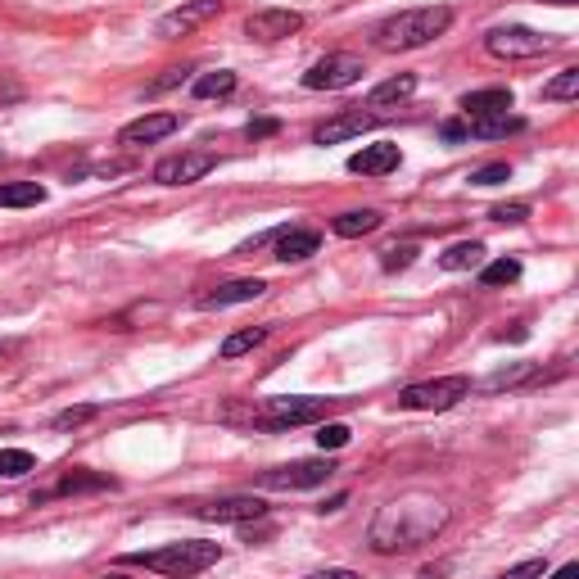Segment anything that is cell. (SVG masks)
Wrapping results in <instances>:
<instances>
[{"label":"cell","instance_id":"cell-9","mask_svg":"<svg viewBox=\"0 0 579 579\" xmlns=\"http://www.w3.org/2000/svg\"><path fill=\"white\" fill-rule=\"evenodd\" d=\"M331 475H335V466L322 462V457H313V462H295V466L263 471V475H258V485H263V489H317V485H326Z\"/></svg>","mask_w":579,"mask_h":579},{"label":"cell","instance_id":"cell-41","mask_svg":"<svg viewBox=\"0 0 579 579\" xmlns=\"http://www.w3.org/2000/svg\"><path fill=\"white\" fill-rule=\"evenodd\" d=\"M552 579H579V566H575V561H570V566H561Z\"/></svg>","mask_w":579,"mask_h":579},{"label":"cell","instance_id":"cell-24","mask_svg":"<svg viewBox=\"0 0 579 579\" xmlns=\"http://www.w3.org/2000/svg\"><path fill=\"white\" fill-rule=\"evenodd\" d=\"M412 91H417V77H412V73H399V77H390V82H380L376 91H371V109L403 105V100H408Z\"/></svg>","mask_w":579,"mask_h":579},{"label":"cell","instance_id":"cell-12","mask_svg":"<svg viewBox=\"0 0 579 579\" xmlns=\"http://www.w3.org/2000/svg\"><path fill=\"white\" fill-rule=\"evenodd\" d=\"M304 28V14L299 10H258L245 19V37L249 41H285Z\"/></svg>","mask_w":579,"mask_h":579},{"label":"cell","instance_id":"cell-43","mask_svg":"<svg viewBox=\"0 0 579 579\" xmlns=\"http://www.w3.org/2000/svg\"><path fill=\"white\" fill-rule=\"evenodd\" d=\"M10 353H19V340H0V358H10Z\"/></svg>","mask_w":579,"mask_h":579},{"label":"cell","instance_id":"cell-16","mask_svg":"<svg viewBox=\"0 0 579 579\" xmlns=\"http://www.w3.org/2000/svg\"><path fill=\"white\" fill-rule=\"evenodd\" d=\"M371 127H376V114H362V109H353V114H340V118H331V123H322V127L313 132V141H317V145L353 141V136L371 132Z\"/></svg>","mask_w":579,"mask_h":579},{"label":"cell","instance_id":"cell-31","mask_svg":"<svg viewBox=\"0 0 579 579\" xmlns=\"http://www.w3.org/2000/svg\"><path fill=\"white\" fill-rule=\"evenodd\" d=\"M412 258H417V245H390L380 254V267L385 272H403V267H412Z\"/></svg>","mask_w":579,"mask_h":579},{"label":"cell","instance_id":"cell-36","mask_svg":"<svg viewBox=\"0 0 579 579\" xmlns=\"http://www.w3.org/2000/svg\"><path fill=\"white\" fill-rule=\"evenodd\" d=\"M543 557H530V561H521V566H512V570H503L498 579H543Z\"/></svg>","mask_w":579,"mask_h":579},{"label":"cell","instance_id":"cell-42","mask_svg":"<svg viewBox=\"0 0 579 579\" xmlns=\"http://www.w3.org/2000/svg\"><path fill=\"white\" fill-rule=\"evenodd\" d=\"M344 503H349V498H344V494H335V498H331V503H322V512H340V507H344Z\"/></svg>","mask_w":579,"mask_h":579},{"label":"cell","instance_id":"cell-13","mask_svg":"<svg viewBox=\"0 0 579 579\" xmlns=\"http://www.w3.org/2000/svg\"><path fill=\"white\" fill-rule=\"evenodd\" d=\"M181 127L177 114H145L136 118V123H127L123 132H118V145H127V150H136V145H154L163 141V136H172Z\"/></svg>","mask_w":579,"mask_h":579},{"label":"cell","instance_id":"cell-2","mask_svg":"<svg viewBox=\"0 0 579 579\" xmlns=\"http://www.w3.org/2000/svg\"><path fill=\"white\" fill-rule=\"evenodd\" d=\"M448 28H453V5H421V10H403L380 23L376 46L380 50H417V46H430L435 37H444Z\"/></svg>","mask_w":579,"mask_h":579},{"label":"cell","instance_id":"cell-7","mask_svg":"<svg viewBox=\"0 0 579 579\" xmlns=\"http://www.w3.org/2000/svg\"><path fill=\"white\" fill-rule=\"evenodd\" d=\"M213 168H218V154L186 150V154H168V159L154 163V181H159V186H195V181H204Z\"/></svg>","mask_w":579,"mask_h":579},{"label":"cell","instance_id":"cell-45","mask_svg":"<svg viewBox=\"0 0 579 579\" xmlns=\"http://www.w3.org/2000/svg\"><path fill=\"white\" fill-rule=\"evenodd\" d=\"M552 5H575V0H552Z\"/></svg>","mask_w":579,"mask_h":579},{"label":"cell","instance_id":"cell-28","mask_svg":"<svg viewBox=\"0 0 579 579\" xmlns=\"http://www.w3.org/2000/svg\"><path fill=\"white\" fill-rule=\"evenodd\" d=\"M516 276H521V263H516V258H498V263L480 267V285H489V290H498V285H512Z\"/></svg>","mask_w":579,"mask_h":579},{"label":"cell","instance_id":"cell-21","mask_svg":"<svg viewBox=\"0 0 579 579\" xmlns=\"http://www.w3.org/2000/svg\"><path fill=\"white\" fill-rule=\"evenodd\" d=\"M380 222H385V218H380L376 209H353V213H340V218L331 222V231H335V236H344V240H358V236H371Z\"/></svg>","mask_w":579,"mask_h":579},{"label":"cell","instance_id":"cell-32","mask_svg":"<svg viewBox=\"0 0 579 579\" xmlns=\"http://www.w3.org/2000/svg\"><path fill=\"white\" fill-rule=\"evenodd\" d=\"M349 435H353V430L344 426V421H326V426L317 430V448H322V453H326V448H344V444H349Z\"/></svg>","mask_w":579,"mask_h":579},{"label":"cell","instance_id":"cell-35","mask_svg":"<svg viewBox=\"0 0 579 579\" xmlns=\"http://www.w3.org/2000/svg\"><path fill=\"white\" fill-rule=\"evenodd\" d=\"M489 218L503 222V227H521V222L530 218V209H525V204H498V209H489Z\"/></svg>","mask_w":579,"mask_h":579},{"label":"cell","instance_id":"cell-19","mask_svg":"<svg viewBox=\"0 0 579 579\" xmlns=\"http://www.w3.org/2000/svg\"><path fill=\"white\" fill-rule=\"evenodd\" d=\"M525 118L516 114H489V118H466V136H475V141H503V136L521 132Z\"/></svg>","mask_w":579,"mask_h":579},{"label":"cell","instance_id":"cell-18","mask_svg":"<svg viewBox=\"0 0 579 579\" xmlns=\"http://www.w3.org/2000/svg\"><path fill=\"white\" fill-rule=\"evenodd\" d=\"M466 118H489V114H507L512 109V91L507 86H485V91H466L462 95Z\"/></svg>","mask_w":579,"mask_h":579},{"label":"cell","instance_id":"cell-33","mask_svg":"<svg viewBox=\"0 0 579 579\" xmlns=\"http://www.w3.org/2000/svg\"><path fill=\"white\" fill-rule=\"evenodd\" d=\"M498 181H512V168H507V163H489V168L471 172V186H498Z\"/></svg>","mask_w":579,"mask_h":579},{"label":"cell","instance_id":"cell-26","mask_svg":"<svg viewBox=\"0 0 579 579\" xmlns=\"http://www.w3.org/2000/svg\"><path fill=\"white\" fill-rule=\"evenodd\" d=\"M231 91H236V73H227V68L195 77V95H200V100H222V95H231Z\"/></svg>","mask_w":579,"mask_h":579},{"label":"cell","instance_id":"cell-10","mask_svg":"<svg viewBox=\"0 0 579 579\" xmlns=\"http://www.w3.org/2000/svg\"><path fill=\"white\" fill-rule=\"evenodd\" d=\"M218 14H222V0H190V5H177L172 14H163L154 32H159V37H168V41L172 37H190V32L204 28V23L218 19Z\"/></svg>","mask_w":579,"mask_h":579},{"label":"cell","instance_id":"cell-8","mask_svg":"<svg viewBox=\"0 0 579 579\" xmlns=\"http://www.w3.org/2000/svg\"><path fill=\"white\" fill-rule=\"evenodd\" d=\"M362 73H367L362 59L349 55V50H340V55L317 59V64L304 73V86H308V91H344V86H353Z\"/></svg>","mask_w":579,"mask_h":579},{"label":"cell","instance_id":"cell-5","mask_svg":"<svg viewBox=\"0 0 579 579\" xmlns=\"http://www.w3.org/2000/svg\"><path fill=\"white\" fill-rule=\"evenodd\" d=\"M471 394V380L466 376H439V380H426V385H408L399 394V408L408 412H448Z\"/></svg>","mask_w":579,"mask_h":579},{"label":"cell","instance_id":"cell-6","mask_svg":"<svg viewBox=\"0 0 579 579\" xmlns=\"http://www.w3.org/2000/svg\"><path fill=\"white\" fill-rule=\"evenodd\" d=\"M552 46H557V41L543 37V32H534V28H494V32H485V50L494 59H534V55H548Z\"/></svg>","mask_w":579,"mask_h":579},{"label":"cell","instance_id":"cell-4","mask_svg":"<svg viewBox=\"0 0 579 579\" xmlns=\"http://www.w3.org/2000/svg\"><path fill=\"white\" fill-rule=\"evenodd\" d=\"M340 399H313V394H281V399H267L249 412V426L263 430H290V426H313V421H326L331 408Z\"/></svg>","mask_w":579,"mask_h":579},{"label":"cell","instance_id":"cell-1","mask_svg":"<svg viewBox=\"0 0 579 579\" xmlns=\"http://www.w3.org/2000/svg\"><path fill=\"white\" fill-rule=\"evenodd\" d=\"M448 525V507L435 494H403L390 507H380V516L371 521L367 543L376 552H412L421 543L439 539Z\"/></svg>","mask_w":579,"mask_h":579},{"label":"cell","instance_id":"cell-25","mask_svg":"<svg viewBox=\"0 0 579 579\" xmlns=\"http://www.w3.org/2000/svg\"><path fill=\"white\" fill-rule=\"evenodd\" d=\"M267 340V326H245V331H236V335H227L222 340V358H240V353H254L258 344Z\"/></svg>","mask_w":579,"mask_h":579},{"label":"cell","instance_id":"cell-20","mask_svg":"<svg viewBox=\"0 0 579 579\" xmlns=\"http://www.w3.org/2000/svg\"><path fill=\"white\" fill-rule=\"evenodd\" d=\"M439 267H444V272H471V267H485V245H480V240L448 245L444 254H439Z\"/></svg>","mask_w":579,"mask_h":579},{"label":"cell","instance_id":"cell-15","mask_svg":"<svg viewBox=\"0 0 579 579\" xmlns=\"http://www.w3.org/2000/svg\"><path fill=\"white\" fill-rule=\"evenodd\" d=\"M267 295V285L258 276H245V281H227L209 295H200V308H236V304H254V299Z\"/></svg>","mask_w":579,"mask_h":579},{"label":"cell","instance_id":"cell-11","mask_svg":"<svg viewBox=\"0 0 579 579\" xmlns=\"http://www.w3.org/2000/svg\"><path fill=\"white\" fill-rule=\"evenodd\" d=\"M200 521H218V525H245V521H263L267 516V503L254 494H236V498H218V503H204Z\"/></svg>","mask_w":579,"mask_h":579},{"label":"cell","instance_id":"cell-30","mask_svg":"<svg viewBox=\"0 0 579 579\" xmlns=\"http://www.w3.org/2000/svg\"><path fill=\"white\" fill-rule=\"evenodd\" d=\"M82 489H109V475H86V471H73L59 480V494H82Z\"/></svg>","mask_w":579,"mask_h":579},{"label":"cell","instance_id":"cell-39","mask_svg":"<svg viewBox=\"0 0 579 579\" xmlns=\"http://www.w3.org/2000/svg\"><path fill=\"white\" fill-rule=\"evenodd\" d=\"M276 127H281V123H276V118H254V123H249V136H254V141H258V136H272Z\"/></svg>","mask_w":579,"mask_h":579},{"label":"cell","instance_id":"cell-3","mask_svg":"<svg viewBox=\"0 0 579 579\" xmlns=\"http://www.w3.org/2000/svg\"><path fill=\"white\" fill-rule=\"evenodd\" d=\"M222 548L218 543H204V539H186V543H168L159 552H132V566H145L154 575H168V579H195L200 570L218 566Z\"/></svg>","mask_w":579,"mask_h":579},{"label":"cell","instance_id":"cell-29","mask_svg":"<svg viewBox=\"0 0 579 579\" xmlns=\"http://www.w3.org/2000/svg\"><path fill=\"white\" fill-rule=\"evenodd\" d=\"M579 95V68H561L548 86H543V100H575Z\"/></svg>","mask_w":579,"mask_h":579},{"label":"cell","instance_id":"cell-22","mask_svg":"<svg viewBox=\"0 0 579 579\" xmlns=\"http://www.w3.org/2000/svg\"><path fill=\"white\" fill-rule=\"evenodd\" d=\"M534 380H543V371L534 367V362H516V367L494 371V376L485 380V390L498 394V390H516V385H534Z\"/></svg>","mask_w":579,"mask_h":579},{"label":"cell","instance_id":"cell-44","mask_svg":"<svg viewBox=\"0 0 579 579\" xmlns=\"http://www.w3.org/2000/svg\"><path fill=\"white\" fill-rule=\"evenodd\" d=\"M100 579H127V575H123V570H105V575H100Z\"/></svg>","mask_w":579,"mask_h":579},{"label":"cell","instance_id":"cell-14","mask_svg":"<svg viewBox=\"0 0 579 579\" xmlns=\"http://www.w3.org/2000/svg\"><path fill=\"white\" fill-rule=\"evenodd\" d=\"M399 163H403L399 145L380 141V145H362V150L349 159V172H358V177H385V172H394Z\"/></svg>","mask_w":579,"mask_h":579},{"label":"cell","instance_id":"cell-17","mask_svg":"<svg viewBox=\"0 0 579 579\" xmlns=\"http://www.w3.org/2000/svg\"><path fill=\"white\" fill-rule=\"evenodd\" d=\"M272 245H276V258H281V263H304V258L317 254L322 236H317V231H290V227H281Z\"/></svg>","mask_w":579,"mask_h":579},{"label":"cell","instance_id":"cell-38","mask_svg":"<svg viewBox=\"0 0 579 579\" xmlns=\"http://www.w3.org/2000/svg\"><path fill=\"white\" fill-rule=\"evenodd\" d=\"M308 579H358V570H349V566H326V570H317V575H308Z\"/></svg>","mask_w":579,"mask_h":579},{"label":"cell","instance_id":"cell-23","mask_svg":"<svg viewBox=\"0 0 579 579\" xmlns=\"http://www.w3.org/2000/svg\"><path fill=\"white\" fill-rule=\"evenodd\" d=\"M32 204H46V186H37V181L0 186V209H32Z\"/></svg>","mask_w":579,"mask_h":579},{"label":"cell","instance_id":"cell-34","mask_svg":"<svg viewBox=\"0 0 579 579\" xmlns=\"http://www.w3.org/2000/svg\"><path fill=\"white\" fill-rule=\"evenodd\" d=\"M95 412H100L95 403H82V408H64V412L55 417V430H73V426H82V421H91Z\"/></svg>","mask_w":579,"mask_h":579},{"label":"cell","instance_id":"cell-27","mask_svg":"<svg viewBox=\"0 0 579 579\" xmlns=\"http://www.w3.org/2000/svg\"><path fill=\"white\" fill-rule=\"evenodd\" d=\"M28 471H37V457L28 448H0V480H19Z\"/></svg>","mask_w":579,"mask_h":579},{"label":"cell","instance_id":"cell-40","mask_svg":"<svg viewBox=\"0 0 579 579\" xmlns=\"http://www.w3.org/2000/svg\"><path fill=\"white\" fill-rule=\"evenodd\" d=\"M466 136V123H444V141H462Z\"/></svg>","mask_w":579,"mask_h":579},{"label":"cell","instance_id":"cell-37","mask_svg":"<svg viewBox=\"0 0 579 579\" xmlns=\"http://www.w3.org/2000/svg\"><path fill=\"white\" fill-rule=\"evenodd\" d=\"M177 82H186V68H168V73H163L150 91H168V86H177Z\"/></svg>","mask_w":579,"mask_h":579}]
</instances>
